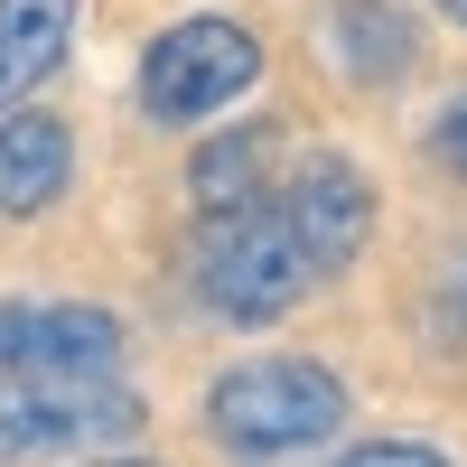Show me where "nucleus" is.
Instances as JSON below:
<instances>
[{
	"mask_svg": "<svg viewBox=\"0 0 467 467\" xmlns=\"http://www.w3.org/2000/svg\"><path fill=\"white\" fill-rule=\"evenodd\" d=\"M206 431L234 458H299L346 431V383L308 356H253L206 383Z\"/></svg>",
	"mask_w": 467,
	"mask_h": 467,
	"instance_id": "1",
	"label": "nucleus"
},
{
	"mask_svg": "<svg viewBox=\"0 0 467 467\" xmlns=\"http://www.w3.org/2000/svg\"><path fill=\"white\" fill-rule=\"evenodd\" d=\"M197 290L234 327H271L281 308H299L308 262H299V234L281 224L271 197H244V206L206 215V234H197Z\"/></svg>",
	"mask_w": 467,
	"mask_h": 467,
	"instance_id": "2",
	"label": "nucleus"
},
{
	"mask_svg": "<svg viewBox=\"0 0 467 467\" xmlns=\"http://www.w3.org/2000/svg\"><path fill=\"white\" fill-rule=\"evenodd\" d=\"M140 393H122L112 374H0V467L112 449L140 431Z\"/></svg>",
	"mask_w": 467,
	"mask_h": 467,
	"instance_id": "3",
	"label": "nucleus"
},
{
	"mask_svg": "<svg viewBox=\"0 0 467 467\" xmlns=\"http://www.w3.org/2000/svg\"><path fill=\"white\" fill-rule=\"evenodd\" d=\"M253 75H262V47L244 19H178L140 57V103L150 122H206L234 94H253Z\"/></svg>",
	"mask_w": 467,
	"mask_h": 467,
	"instance_id": "4",
	"label": "nucleus"
},
{
	"mask_svg": "<svg viewBox=\"0 0 467 467\" xmlns=\"http://www.w3.org/2000/svg\"><path fill=\"white\" fill-rule=\"evenodd\" d=\"M281 224L299 234V262H308V281H327V271H346L365 253V234H374V187L337 160V150H318V160H299L281 197Z\"/></svg>",
	"mask_w": 467,
	"mask_h": 467,
	"instance_id": "5",
	"label": "nucleus"
},
{
	"mask_svg": "<svg viewBox=\"0 0 467 467\" xmlns=\"http://www.w3.org/2000/svg\"><path fill=\"white\" fill-rule=\"evenodd\" d=\"M112 365H122V318L112 308L0 299V374H112Z\"/></svg>",
	"mask_w": 467,
	"mask_h": 467,
	"instance_id": "6",
	"label": "nucleus"
},
{
	"mask_svg": "<svg viewBox=\"0 0 467 467\" xmlns=\"http://www.w3.org/2000/svg\"><path fill=\"white\" fill-rule=\"evenodd\" d=\"M75 178V140L47 112H0V215H47Z\"/></svg>",
	"mask_w": 467,
	"mask_h": 467,
	"instance_id": "7",
	"label": "nucleus"
},
{
	"mask_svg": "<svg viewBox=\"0 0 467 467\" xmlns=\"http://www.w3.org/2000/svg\"><path fill=\"white\" fill-rule=\"evenodd\" d=\"M75 47V0H0V112L37 94Z\"/></svg>",
	"mask_w": 467,
	"mask_h": 467,
	"instance_id": "8",
	"label": "nucleus"
},
{
	"mask_svg": "<svg viewBox=\"0 0 467 467\" xmlns=\"http://www.w3.org/2000/svg\"><path fill=\"white\" fill-rule=\"evenodd\" d=\"M327 37H337V66L356 75V85H393V75L411 66V28L383 10V0H337Z\"/></svg>",
	"mask_w": 467,
	"mask_h": 467,
	"instance_id": "9",
	"label": "nucleus"
},
{
	"mask_svg": "<svg viewBox=\"0 0 467 467\" xmlns=\"http://www.w3.org/2000/svg\"><path fill=\"white\" fill-rule=\"evenodd\" d=\"M253 178H262V131H253V122L234 131V140H206L197 160H187V187L206 197V215H215V206H244V197H262Z\"/></svg>",
	"mask_w": 467,
	"mask_h": 467,
	"instance_id": "10",
	"label": "nucleus"
},
{
	"mask_svg": "<svg viewBox=\"0 0 467 467\" xmlns=\"http://www.w3.org/2000/svg\"><path fill=\"white\" fill-rule=\"evenodd\" d=\"M431 160H440L449 178H467V94L440 103V122H431Z\"/></svg>",
	"mask_w": 467,
	"mask_h": 467,
	"instance_id": "11",
	"label": "nucleus"
},
{
	"mask_svg": "<svg viewBox=\"0 0 467 467\" xmlns=\"http://www.w3.org/2000/svg\"><path fill=\"white\" fill-rule=\"evenodd\" d=\"M337 467H449V458L420 449V440H365V449H346Z\"/></svg>",
	"mask_w": 467,
	"mask_h": 467,
	"instance_id": "12",
	"label": "nucleus"
},
{
	"mask_svg": "<svg viewBox=\"0 0 467 467\" xmlns=\"http://www.w3.org/2000/svg\"><path fill=\"white\" fill-rule=\"evenodd\" d=\"M440 10H449V19H458V28H467V0H440Z\"/></svg>",
	"mask_w": 467,
	"mask_h": 467,
	"instance_id": "13",
	"label": "nucleus"
},
{
	"mask_svg": "<svg viewBox=\"0 0 467 467\" xmlns=\"http://www.w3.org/2000/svg\"><path fill=\"white\" fill-rule=\"evenodd\" d=\"M103 467H150V458H103Z\"/></svg>",
	"mask_w": 467,
	"mask_h": 467,
	"instance_id": "14",
	"label": "nucleus"
}]
</instances>
